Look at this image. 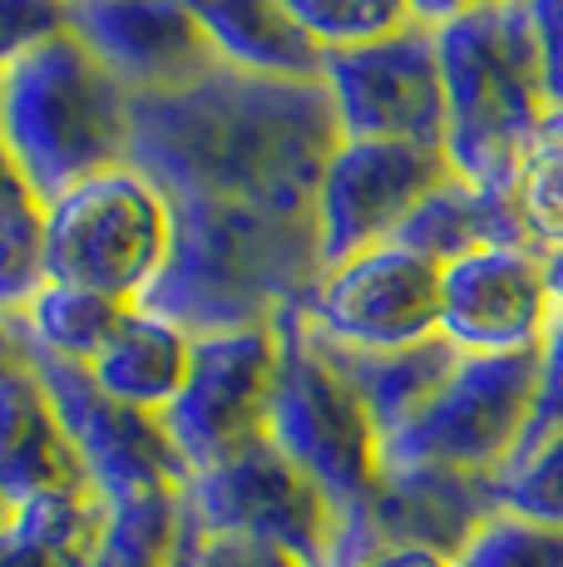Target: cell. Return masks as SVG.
<instances>
[{"instance_id": "83f0119b", "label": "cell", "mask_w": 563, "mask_h": 567, "mask_svg": "<svg viewBox=\"0 0 563 567\" xmlns=\"http://www.w3.org/2000/svg\"><path fill=\"white\" fill-rule=\"evenodd\" d=\"M173 567H307V563L287 548H273V543L227 538V533H198L183 523Z\"/></svg>"}, {"instance_id": "277c9868", "label": "cell", "mask_w": 563, "mask_h": 567, "mask_svg": "<svg viewBox=\"0 0 563 567\" xmlns=\"http://www.w3.org/2000/svg\"><path fill=\"white\" fill-rule=\"evenodd\" d=\"M173 252L168 198L134 163L50 203V281L144 301Z\"/></svg>"}, {"instance_id": "2e32d148", "label": "cell", "mask_w": 563, "mask_h": 567, "mask_svg": "<svg viewBox=\"0 0 563 567\" xmlns=\"http://www.w3.org/2000/svg\"><path fill=\"white\" fill-rule=\"evenodd\" d=\"M198 16L218 60L257 80H321V45L282 0H183Z\"/></svg>"}, {"instance_id": "cb8c5ba5", "label": "cell", "mask_w": 563, "mask_h": 567, "mask_svg": "<svg viewBox=\"0 0 563 567\" xmlns=\"http://www.w3.org/2000/svg\"><path fill=\"white\" fill-rule=\"evenodd\" d=\"M514 203L539 257L563 252V114H549L514 173Z\"/></svg>"}, {"instance_id": "ffe728a7", "label": "cell", "mask_w": 563, "mask_h": 567, "mask_svg": "<svg viewBox=\"0 0 563 567\" xmlns=\"http://www.w3.org/2000/svg\"><path fill=\"white\" fill-rule=\"evenodd\" d=\"M327 341V336H321ZM331 361L346 370V380L356 385V395L366 400L371 420L381 424V434L391 440L400 434L430 400L440 395V385L450 380V370L460 365V351L436 336L426 346H406V351H346V346H331Z\"/></svg>"}, {"instance_id": "f546056e", "label": "cell", "mask_w": 563, "mask_h": 567, "mask_svg": "<svg viewBox=\"0 0 563 567\" xmlns=\"http://www.w3.org/2000/svg\"><path fill=\"white\" fill-rule=\"evenodd\" d=\"M6 10V60L70 35V0H0Z\"/></svg>"}, {"instance_id": "7a4b0ae2", "label": "cell", "mask_w": 563, "mask_h": 567, "mask_svg": "<svg viewBox=\"0 0 563 567\" xmlns=\"http://www.w3.org/2000/svg\"><path fill=\"white\" fill-rule=\"evenodd\" d=\"M436 35L450 104V168L480 188H509L549 118L524 0H484Z\"/></svg>"}, {"instance_id": "9c48e42d", "label": "cell", "mask_w": 563, "mask_h": 567, "mask_svg": "<svg viewBox=\"0 0 563 567\" xmlns=\"http://www.w3.org/2000/svg\"><path fill=\"white\" fill-rule=\"evenodd\" d=\"M321 90L341 138H381L446 154L450 104L440 70V35L410 20L376 45L331 50L321 60Z\"/></svg>"}, {"instance_id": "1f68e13d", "label": "cell", "mask_w": 563, "mask_h": 567, "mask_svg": "<svg viewBox=\"0 0 563 567\" xmlns=\"http://www.w3.org/2000/svg\"><path fill=\"white\" fill-rule=\"evenodd\" d=\"M331 567H454V563L440 558V553H420V548H366V553L341 548V558Z\"/></svg>"}, {"instance_id": "30bf717a", "label": "cell", "mask_w": 563, "mask_h": 567, "mask_svg": "<svg viewBox=\"0 0 563 567\" xmlns=\"http://www.w3.org/2000/svg\"><path fill=\"white\" fill-rule=\"evenodd\" d=\"M440 148L381 144V138H341L317 183V247L321 267L386 247L400 237L420 203L450 178Z\"/></svg>"}, {"instance_id": "8fae6325", "label": "cell", "mask_w": 563, "mask_h": 567, "mask_svg": "<svg viewBox=\"0 0 563 567\" xmlns=\"http://www.w3.org/2000/svg\"><path fill=\"white\" fill-rule=\"evenodd\" d=\"M317 336L346 351H406L440 336V267L400 243L327 267L307 301Z\"/></svg>"}, {"instance_id": "d4e9b609", "label": "cell", "mask_w": 563, "mask_h": 567, "mask_svg": "<svg viewBox=\"0 0 563 567\" xmlns=\"http://www.w3.org/2000/svg\"><path fill=\"white\" fill-rule=\"evenodd\" d=\"M282 6H287L291 20L317 40L321 54L376 45V40H386V35H396V30L410 25L406 0H282Z\"/></svg>"}, {"instance_id": "8992f818", "label": "cell", "mask_w": 563, "mask_h": 567, "mask_svg": "<svg viewBox=\"0 0 563 567\" xmlns=\"http://www.w3.org/2000/svg\"><path fill=\"white\" fill-rule=\"evenodd\" d=\"M183 523L198 533L273 543L297 553L307 567H331L346 543L341 508L273 440L253 444L208 474H193L183 488Z\"/></svg>"}, {"instance_id": "4dcf8cb0", "label": "cell", "mask_w": 563, "mask_h": 567, "mask_svg": "<svg viewBox=\"0 0 563 567\" xmlns=\"http://www.w3.org/2000/svg\"><path fill=\"white\" fill-rule=\"evenodd\" d=\"M529 30H534L539 70H544L549 114H563V0H524Z\"/></svg>"}, {"instance_id": "44dd1931", "label": "cell", "mask_w": 563, "mask_h": 567, "mask_svg": "<svg viewBox=\"0 0 563 567\" xmlns=\"http://www.w3.org/2000/svg\"><path fill=\"white\" fill-rule=\"evenodd\" d=\"M16 316L50 355L74 365H94L114 346V336L124 331V321L134 316V301L104 297V291L90 287H70V281H45L40 297L30 307H20Z\"/></svg>"}, {"instance_id": "7c38bea8", "label": "cell", "mask_w": 563, "mask_h": 567, "mask_svg": "<svg viewBox=\"0 0 563 567\" xmlns=\"http://www.w3.org/2000/svg\"><path fill=\"white\" fill-rule=\"evenodd\" d=\"M554 321L544 257L529 247H480L440 267V336L460 355L534 351Z\"/></svg>"}, {"instance_id": "603a6c76", "label": "cell", "mask_w": 563, "mask_h": 567, "mask_svg": "<svg viewBox=\"0 0 563 567\" xmlns=\"http://www.w3.org/2000/svg\"><path fill=\"white\" fill-rule=\"evenodd\" d=\"M188 488V484H183ZM183 488H144L110 504V538L94 567H173L183 538Z\"/></svg>"}, {"instance_id": "836d02e7", "label": "cell", "mask_w": 563, "mask_h": 567, "mask_svg": "<svg viewBox=\"0 0 563 567\" xmlns=\"http://www.w3.org/2000/svg\"><path fill=\"white\" fill-rule=\"evenodd\" d=\"M544 271H549V291H554V311L563 316V252H549Z\"/></svg>"}, {"instance_id": "484cf974", "label": "cell", "mask_w": 563, "mask_h": 567, "mask_svg": "<svg viewBox=\"0 0 563 567\" xmlns=\"http://www.w3.org/2000/svg\"><path fill=\"white\" fill-rule=\"evenodd\" d=\"M454 567H563V528L500 508L454 558Z\"/></svg>"}, {"instance_id": "d6986e66", "label": "cell", "mask_w": 563, "mask_h": 567, "mask_svg": "<svg viewBox=\"0 0 563 567\" xmlns=\"http://www.w3.org/2000/svg\"><path fill=\"white\" fill-rule=\"evenodd\" d=\"M90 370L114 400L149 414H164L183 395V385H188L193 336L183 326L164 321V316L134 307L124 331L114 336V346Z\"/></svg>"}, {"instance_id": "4316f807", "label": "cell", "mask_w": 563, "mask_h": 567, "mask_svg": "<svg viewBox=\"0 0 563 567\" xmlns=\"http://www.w3.org/2000/svg\"><path fill=\"white\" fill-rule=\"evenodd\" d=\"M494 494H500L504 514L549 523V528H563V434L534 450L524 464L504 468L494 478Z\"/></svg>"}, {"instance_id": "f1b7e54d", "label": "cell", "mask_w": 563, "mask_h": 567, "mask_svg": "<svg viewBox=\"0 0 563 567\" xmlns=\"http://www.w3.org/2000/svg\"><path fill=\"white\" fill-rule=\"evenodd\" d=\"M554 434H563V316L554 321V331L544 336V361H539V390H534V410H529V430L519 444L514 464H524L534 450H544ZM509 464V468H514Z\"/></svg>"}, {"instance_id": "52a82bcc", "label": "cell", "mask_w": 563, "mask_h": 567, "mask_svg": "<svg viewBox=\"0 0 563 567\" xmlns=\"http://www.w3.org/2000/svg\"><path fill=\"white\" fill-rule=\"evenodd\" d=\"M0 331L25 351L30 370L40 375L50 405L60 410L74 450H80L84 468H90L94 488H100L110 504L114 498H129V494H144V488H164V484L183 488L193 478L183 454L173 450L164 414L124 405V400H114L110 390L94 380L90 365L50 355L45 346L25 331V321H20L16 311H0Z\"/></svg>"}, {"instance_id": "6da1fadb", "label": "cell", "mask_w": 563, "mask_h": 567, "mask_svg": "<svg viewBox=\"0 0 563 567\" xmlns=\"http://www.w3.org/2000/svg\"><path fill=\"white\" fill-rule=\"evenodd\" d=\"M6 163L45 203L114 173L134 148V100L74 35L6 60L0 70Z\"/></svg>"}, {"instance_id": "5b68a950", "label": "cell", "mask_w": 563, "mask_h": 567, "mask_svg": "<svg viewBox=\"0 0 563 567\" xmlns=\"http://www.w3.org/2000/svg\"><path fill=\"white\" fill-rule=\"evenodd\" d=\"M544 346L509 355H460L440 395L386 440V464H440L500 478L529 430Z\"/></svg>"}, {"instance_id": "d6a6232c", "label": "cell", "mask_w": 563, "mask_h": 567, "mask_svg": "<svg viewBox=\"0 0 563 567\" xmlns=\"http://www.w3.org/2000/svg\"><path fill=\"white\" fill-rule=\"evenodd\" d=\"M410 6V20L416 25H430V30H446L454 20H464L470 10H480L484 0H406Z\"/></svg>"}, {"instance_id": "7402d4cb", "label": "cell", "mask_w": 563, "mask_h": 567, "mask_svg": "<svg viewBox=\"0 0 563 567\" xmlns=\"http://www.w3.org/2000/svg\"><path fill=\"white\" fill-rule=\"evenodd\" d=\"M50 281V203L6 163L0 173V311H20Z\"/></svg>"}, {"instance_id": "e0dca14e", "label": "cell", "mask_w": 563, "mask_h": 567, "mask_svg": "<svg viewBox=\"0 0 563 567\" xmlns=\"http://www.w3.org/2000/svg\"><path fill=\"white\" fill-rule=\"evenodd\" d=\"M400 247L430 257L436 267L480 252V247H529V227L519 217L514 188H480V183L450 173L426 203L410 213V223L396 237Z\"/></svg>"}, {"instance_id": "4fadbf2b", "label": "cell", "mask_w": 563, "mask_h": 567, "mask_svg": "<svg viewBox=\"0 0 563 567\" xmlns=\"http://www.w3.org/2000/svg\"><path fill=\"white\" fill-rule=\"evenodd\" d=\"M70 35L124 84L129 100L188 90L223 70L183 0H70Z\"/></svg>"}, {"instance_id": "3957f363", "label": "cell", "mask_w": 563, "mask_h": 567, "mask_svg": "<svg viewBox=\"0 0 563 567\" xmlns=\"http://www.w3.org/2000/svg\"><path fill=\"white\" fill-rule=\"evenodd\" d=\"M277 326V395L267 440L287 454L301 474L321 484V494L341 508L351 523L371 504L386 474V434L371 420L366 400L346 380V370L331 361L327 341L307 321V307H282Z\"/></svg>"}, {"instance_id": "ba28073f", "label": "cell", "mask_w": 563, "mask_h": 567, "mask_svg": "<svg viewBox=\"0 0 563 567\" xmlns=\"http://www.w3.org/2000/svg\"><path fill=\"white\" fill-rule=\"evenodd\" d=\"M277 326L193 336V370L183 395L164 410L168 440L188 474H208L267 440L277 395Z\"/></svg>"}, {"instance_id": "9a60e30c", "label": "cell", "mask_w": 563, "mask_h": 567, "mask_svg": "<svg viewBox=\"0 0 563 567\" xmlns=\"http://www.w3.org/2000/svg\"><path fill=\"white\" fill-rule=\"evenodd\" d=\"M6 336V331H0ZM94 488L90 468L74 450L60 410L50 405L25 351L6 336L0 355V508H16L40 494Z\"/></svg>"}, {"instance_id": "5bb4252c", "label": "cell", "mask_w": 563, "mask_h": 567, "mask_svg": "<svg viewBox=\"0 0 563 567\" xmlns=\"http://www.w3.org/2000/svg\"><path fill=\"white\" fill-rule=\"evenodd\" d=\"M494 514H500V494L490 474H460L440 464H386L371 504L346 523L341 548H420L454 563Z\"/></svg>"}, {"instance_id": "ac0fdd59", "label": "cell", "mask_w": 563, "mask_h": 567, "mask_svg": "<svg viewBox=\"0 0 563 567\" xmlns=\"http://www.w3.org/2000/svg\"><path fill=\"white\" fill-rule=\"evenodd\" d=\"M110 538V498L100 488L40 494L0 508V567H94Z\"/></svg>"}]
</instances>
